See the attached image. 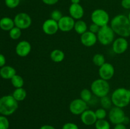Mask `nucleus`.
Segmentation results:
<instances>
[{
	"label": "nucleus",
	"instance_id": "1",
	"mask_svg": "<svg viewBox=\"0 0 130 129\" xmlns=\"http://www.w3.org/2000/svg\"><path fill=\"white\" fill-rule=\"evenodd\" d=\"M110 27L114 33L120 37L126 38L130 36V22L125 15L119 14L112 18Z\"/></svg>",
	"mask_w": 130,
	"mask_h": 129
},
{
	"label": "nucleus",
	"instance_id": "2",
	"mask_svg": "<svg viewBox=\"0 0 130 129\" xmlns=\"http://www.w3.org/2000/svg\"><path fill=\"white\" fill-rule=\"evenodd\" d=\"M112 104L116 107L123 108L130 103V92L129 89L119 87L113 91L111 95Z\"/></svg>",
	"mask_w": 130,
	"mask_h": 129
},
{
	"label": "nucleus",
	"instance_id": "3",
	"mask_svg": "<svg viewBox=\"0 0 130 129\" xmlns=\"http://www.w3.org/2000/svg\"><path fill=\"white\" fill-rule=\"evenodd\" d=\"M19 108V102L12 95H6L0 98V114L4 116H10Z\"/></svg>",
	"mask_w": 130,
	"mask_h": 129
},
{
	"label": "nucleus",
	"instance_id": "4",
	"mask_svg": "<svg viewBox=\"0 0 130 129\" xmlns=\"http://www.w3.org/2000/svg\"><path fill=\"white\" fill-rule=\"evenodd\" d=\"M110 85L108 81L102 78L95 80L91 85L92 93L100 98L107 96L110 92Z\"/></svg>",
	"mask_w": 130,
	"mask_h": 129
},
{
	"label": "nucleus",
	"instance_id": "5",
	"mask_svg": "<svg viewBox=\"0 0 130 129\" xmlns=\"http://www.w3.org/2000/svg\"><path fill=\"white\" fill-rule=\"evenodd\" d=\"M99 42L104 46H107L113 42L115 37V33L109 25L100 27L99 32L96 34Z\"/></svg>",
	"mask_w": 130,
	"mask_h": 129
},
{
	"label": "nucleus",
	"instance_id": "6",
	"mask_svg": "<svg viewBox=\"0 0 130 129\" xmlns=\"http://www.w3.org/2000/svg\"><path fill=\"white\" fill-rule=\"evenodd\" d=\"M91 19L92 23L102 27L108 25L110 17L109 13L105 10L99 8L93 11L91 15Z\"/></svg>",
	"mask_w": 130,
	"mask_h": 129
},
{
	"label": "nucleus",
	"instance_id": "7",
	"mask_svg": "<svg viewBox=\"0 0 130 129\" xmlns=\"http://www.w3.org/2000/svg\"><path fill=\"white\" fill-rule=\"evenodd\" d=\"M13 20L15 27L21 30L28 29L32 24V18L30 15L24 12L17 14L14 17Z\"/></svg>",
	"mask_w": 130,
	"mask_h": 129
},
{
	"label": "nucleus",
	"instance_id": "8",
	"mask_svg": "<svg viewBox=\"0 0 130 129\" xmlns=\"http://www.w3.org/2000/svg\"><path fill=\"white\" fill-rule=\"evenodd\" d=\"M109 119L112 123L114 125L119 123H123L126 118L125 113L123 108L119 107L111 108L109 112Z\"/></svg>",
	"mask_w": 130,
	"mask_h": 129
},
{
	"label": "nucleus",
	"instance_id": "9",
	"mask_svg": "<svg viewBox=\"0 0 130 129\" xmlns=\"http://www.w3.org/2000/svg\"><path fill=\"white\" fill-rule=\"evenodd\" d=\"M87 110V102L81 98L72 100L69 104V111L74 115H81Z\"/></svg>",
	"mask_w": 130,
	"mask_h": 129
},
{
	"label": "nucleus",
	"instance_id": "10",
	"mask_svg": "<svg viewBox=\"0 0 130 129\" xmlns=\"http://www.w3.org/2000/svg\"><path fill=\"white\" fill-rule=\"evenodd\" d=\"M115 73V68L110 63L105 62L103 65L99 67V75L100 78L108 81L111 79Z\"/></svg>",
	"mask_w": 130,
	"mask_h": 129
},
{
	"label": "nucleus",
	"instance_id": "11",
	"mask_svg": "<svg viewBox=\"0 0 130 129\" xmlns=\"http://www.w3.org/2000/svg\"><path fill=\"white\" fill-rule=\"evenodd\" d=\"M75 20L71 16H63L58 22L59 30L63 32H70L74 29L75 25Z\"/></svg>",
	"mask_w": 130,
	"mask_h": 129
},
{
	"label": "nucleus",
	"instance_id": "12",
	"mask_svg": "<svg viewBox=\"0 0 130 129\" xmlns=\"http://www.w3.org/2000/svg\"><path fill=\"white\" fill-rule=\"evenodd\" d=\"M42 30L43 32L46 35H54L59 30L58 22L52 18L47 19L43 22L42 25Z\"/></svg>",
	"mask_w": 130,
	"mask_h": 129
},
{
	"label": "nucleus",
	"instance_id": "13",
	"mask_svg": "<svg viewBox=\"0 0 130 129\" xmlns=\"http://www.w3.org/2000/svg\"><path fill=\"white\" fill-rule=\"evenodd\" d=\"M128 42L124 37L117 38L112 42V50L116 54H123L128 49Z\"/></svg>",
	"mask_w": 130,
	"mask_h": 129
},
{
	"label": "nucleus",
	"instance_id": "14",
	"mask_svg": "<svg viewBox=\"0 0 130 129\" xmlns=\"http://www.w3.org/2000/svg\"><path fill=\"white\" fill-rule=\"evenodd\" d=\"M31 44L27 40H21L15 48V52L20 57H26L31 51Z\"/></svg>",
	"mask_w": 130,
	"mask_h": 129
},
{
	"label": "nucleus",
	"instance_id": "15",
	"mask_svg": "<svg viewBox=\"0 0 130 129\" xmlns=\"http://www.w3.org/2000/svg\"><path fill=\"white\" fill-rule=\"evenodd\" d=\"M81 42L86 47H92L97 42L96 34L92 33L90 31H86L82 35H81Z\"/></svg>",
	"mask_w": 130,
	"mask_h": 129
},
{
	"label": "nucleus",
	"instance_id": "16",
	"mask_svg": "<svg viewBox=\"0 0 130 129\" xmlns=\"http://www.w3.org/2000/svg\"><path fill=\"white\" fill-rule=\"evenodd\" d=\"M81 120L83 123L87 126L95 125L97 118L95 111L91 110H86L81 115Z\"/></svg>",
	"mask_w": 130,
	"mask_h": 129
},
{
	"label": "nucleus",
	"instance_id": "17",
	"mask_svg": "<svg viewBox=\"0 0 130 129\" xmlns=\"http://www.w3.org/2000/svg\"><path fill=\"white\" fill-rule=\"evenodd\" d=\"M70 16L74 20H81L84 16L85 11L80 4H71L69 8Z\"/></svg>",
	"mask_w": 130,
	"mask_h": 129
},
{
	"label": "nucleus",
	"instance_id": "18",
	"mask_svg": "<svg viewBox=\"0 0 130 129\" xmlns=\"http://www.w3.org/2000/svg\"><path fill=\"white\" fill-rule=\"evenodd\" d=\"M16 74V70L11 66L5 65L0 69V76L4 79H11Z\"/></svg>",
	"mask_w": 130,
	"mask_h": 129
},
{
	"label": "nucleus",
	"instance_id": "19",
	"mask_svg": "<svg viewBox=\"0 0 130 129\" xmlns=\"http://www.w3.org/2000/svg\"><path fill=\"white\" fill-rule=\"evenodd\" d=\"M14 20L11 18L5 16L0 19V28L5 31H10L15 27Z\"/></svg>",
	"mask_w": 130,
	"mask_h": 129
},
{
	"label": "nucleus",
	"instance_id": "20",
	"mask_svg": "<svg viewBox=\"0 0 130 129\" xmlns=\"http://www.w3.org/2000/svg\"><path fill=\"white\" fill-rule=\"evenodd\" d=\"M50 56L51 59L55 63H60L65 58V53L62 50L58 49H53L51 52Z\"/></svg>",
	"mask_w": 130,
	"mask_h": 129
},
{
	"label": "nucleus",
	"instance_id": "21",
	"mask_svg": "<svg viewBox=\"0 0 130 129\" xmlns=\"http://www.w3.org/2000/svg\"><path fill=\"white\" fill-rule=\"evenodd\" d=\"M74 30L78 34L82 35L88 30L87 24L82 20H78L75 22Z\"/></svg>",
	"mask_w": 130,
	"mask_h": 129
},
{
	"label": "nucleus",
	"instance_id": "22",
	"mask_svg": "<svg viewBox=\"0 0 130 129\" xmlns=\"http://www.w3.org/2000/svg\"><path fill=\"white\" fill-rule=\"evenodd\" d=\"M12 96L18 102L23 101L27 97V92L23 87L15 89L12 94Z\"/></svg>",
	"mask_w": 130,
	"mask_h": 129
},
{
	"label": "nucleus",
	"instance_id": "23",
	"mask_svg": "<svg viewBox=\"0 0 130 129\" xmlns=\"http://www.w3.org/2000/svg\"><path fill=\"white\" fill-rule=\"evenodd\" d=\"M11 84L15 89L23 87L24 85V80L22 77L19 75H15L11 78Z\"/></svg>",
	"mask_w": 130,
	"mask_h": 129
},
{
	"label": "nucleus",
	"instance_id": "24",
	"mask_svg": "<svg viewBox=\"0 0 130 129\" xmlns=\"http://www.w3.org/2000/svg\"><path fill=\"white\" fill-rule=\"evenodd\" d=\"M93 63L97 67H100L105 63V58L103 54L97 53L93 57Z\"/></svg>",
	"mask_w": 130,
	"mask_h": 129
},
{
	"label": "nucleus",
	"instance_id": "25",
	"mask_svg": "<svg viewBox=\"0 0 130 129\" xmlns=\"http://www.w3.org/2000/svg\"><path fill=\"white\" fill-rule=\"evenodd\" d=\"M92 92L88 89H83L80 93V98L86 102H88L92 97Z\"/></svg>",
	"mask_w": 130,
	"mask_h": 129
},
{
	"label": "nucleus",
	"instance_id": "26",
	"mask_svg": "<svg viewBox=\"0 0 130 129\" xmlns=\"http://www.w3.org/2000/svg\"><path fill=\"white\" fill-rule=\"evenodd\" d=\"M96 129H110V125L108 121L105 119L97 120L95 124Z\"/></svg>",
	"mask_w": 130,
	"mask_h": 129
},
{
	"label": "nucleus",
	"instance_id": "27",
	"mask_svg": "<svg viewBox=\"0 0 130 129\" xmlns=\"http://www.w3.org/2000/svg\"><path fill=\"white\" fill-rule=\"evenodd\" d=\"M22 31L21 29L17 27H14L11 30L9 31V35L10 38L13 40H17L21 37Z\"/></svg>",
	"mask_w": 130,
	"mask_h": 129
},
{
	"label": "nucleus",
	"instance_id": "28",
	"mask_svg": "<svg viewBox=\"0 0 130 129\" xmlns=\"http://www.w3.org/2000/svg\"><path fill=\"white\" fill-rule=\"evenodd\" d=\"M100 104H101L102 108L107 110V109L111 108V106L112 105V102L111 98L108 97L107 96H104V97L100 98Z\"/></svg>",
	"mask_w": 130,
	"mask_h": 129
},
{
	"label": "nucleus",
	"instance_id": "29",
	"mask_svg": "<svg viewBox=\"0 0 130 129\" xmlns=\"http://www.w3.org/2000/svg\"><path fill=\"white\" fill-rule=\"evenodd\" d=\"M10 126V122L6 116H0V129H8Z\"/></svg>",
	"mask_w": 130,
	"mask_h": 129
},
{
	"label": "nucleus",
	"instance_id": "30",
	"mask_svg": "<svg viewBox=\"0 0 130 129\" xmlns=\"http://www.w3.org/2000/svg\"><path fill=\"white\" fill-rule=\"evenodd\" d=\"M95 113L97 120H103V119H105L107 116L106 110L103 108H100L97 109L95 111Z\"/></svg>",
	"mask_w": 130,
	"mask_h": 129
},
{
	"label": "nucleus",
	"instance_id": "31",
	"mask_svg": "<svg viewBox=\"0 0 130 129\" xmlns=\"http://www.w3.org/2000/svg\"><path fill=\"white\" fill-rule=\"evenodd\" d=\"M50 16H51V18L53 19V20H55L56 22H58L62 18L63 15H62V12H61L60 10H55L51 13Z\"/></svg>",
	"mask_w": 130,
	"mask_h": 129
},
{
	"label": "nucleus",
	"instance_id": "32",
	"mask_svg": "<svg viewBox=\"0 0 130 129\" xmlns=\"http://www.w3.org/2000/svg\"><path fill=\"white\" fill-rule=\"evenodd\" d=\"M20 0H5L6 6L9 8H15L19 5Z\"/></svg>",
	"mask_w": 130,
	"mask_h": 129
},
{
	"label": "nucleus",
	"instance_id": "33",
	"mask_svg": "<svg viewBox=\"0 0 130 129\" xmlns=\"http://www.w3.org/2000/svg\"><path fill=\"white\" fill-rule=\"evenodd\" d=\"M62 129H79L78 126L74 123H66L62 126Z\"/></svg>",
	"mask_w": 130,
	"mask_h": 129
},
{
	"label": "nucleus",
	"instance_id": "34",
	"mask_svg": "<svg viewBox=\"0 0 130 129\" xmlns=\"http://www.w3.org/2000/svg\"><path fill=\"white\" fill-rule=\"evenodd\" d=\"M100 29V27L99 26L96 24H94V23H92L91 25L89 27V31L91 32L92 33H94L95 34H97V33L99 32V30Z\"/></svg>",
	"mask_w": 130,
	"mask_h": 129
},
{
	"label": "nucleus",
	"instance_id": "35",
	"mask_svg": "<svg viewBox=\"0 0 130 129\" xmlns=\"http://www.w3.org/2000/svg\"><path fill=\"white\" fill-rule=\"evenodd\" d=\"M121 5L123 8L130 10V0H122Z\"/></svg>",
	"mask_w": 130,
	"mask_h": 129
},
{
	"label": "nucleus",
	"instance_id": "36",
	"mask_svg": "<svg viewBox=\"0 0 130 129\" xmlns=\"http://www.w3.org/2000/svg\"><path fill=\"white\" fill-rule=\"evenodd\" d=\"M59 0H42L43 3L47 5H54L58 3Z\"/></svg>",
	"mask_w": 130,
	"mask_h": 129
},
{
	"label": "nucleus",
	"instance_id": "37",
	"mask_svg": "<svg viewBox=\"0 0 130 129\" xmlns=\"http://www.w3.org/2000/svg\"><path fill=\"white\" fill-rule=\"evenodd\" d=\"M6 64V58L3 54L0 53V67H3Z\"/></svg>",
	"mask_w": 130,
	"mask_h": 129
},
{
	"label": "nucleus",
	"instance_id": "38",
	"mask_svg": "<svg viewBox=\"0 0 130 129\" xmlns=\"http://www.w3.org/2000/svg\"><path fill=\"white\" fill-rule=\"evenodd\" d=\"M114 129H127V128L124 124L119 123V124H117V125H116L115 126H114Z\"/></svg>",
	"mask_w": 130,
	"mask_h": 129
},
{
	"label": "nucleus",
	"instance_id": "39",
	"mask_svg": "<svg viewBox=\"0 0 130 129\" xmlns=\"http://www.w3.org/2000/svg\"><path fill=\"white\" fill-rule=\"evenodd\" d=\"M39 129H56L54 126L50 125H44L41 126Z\"/></svg>",
	"mask_w": 130,
	"mask_h": 129
},
{
	"label": "nucleus",
	"instance_id": "40",
	"mask_svg": "<svg viewBox=\"0 0 130 129\" xmlns=\"http://www.w3.org/2000/svg\"><path fill=\"white\" fill-rule=\"evenodd\" d=\"M72 4H79L81 0H71Z\"/></svg>",
	"mask_w": 130,
	"mask_h": 129
},
{
	"label": "nucleus",
	"instance_id": "41",
	"mask_svg": "<svg viewBox=\"0 0 130 129\" xmlns=\"http://www.w3.org/2000/svg\"><path fill=\"white\" fill-rule=\"evenodd\" d=\"M128 19H129V22H130V12L129 13V14H128Z\"/></svg>",
	"mask_w": 130,
	"mask_h": 129
},
{
	"label": "nucleus",
	"instance_id": "42",
	"mask_svg": "<svg viewBox=\"0 0 130 129\" xmlns=\"http://www.w3.org/2000/svg\"><path fill=\"white\" fill-rule=\"evenodd\" d=\"M129 92H130V89H129Z\"/></svg>",
	"mask_w": 130,
	"mask_h": 129
}]
</instances>
